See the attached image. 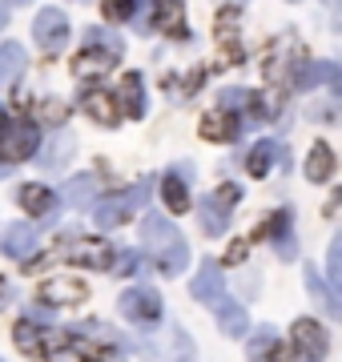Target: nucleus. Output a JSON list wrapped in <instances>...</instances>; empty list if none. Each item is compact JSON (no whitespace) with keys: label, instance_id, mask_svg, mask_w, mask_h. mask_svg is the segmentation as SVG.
Returning a JSON list of instances; mask_svg holds the SVG:
<instances>
[{"label":"nucleus","instance_id":"nucleus-18","mask_svg":"<svg viewBox=\"0 0 342 362\" xmlns=\"http://www.w3.org/2000/svg\"><path fill=\"white\" fill-rule=\"evenodd\" d=\"M330 173H334V149L326 141H314L310 145V157H306V177L314 181V185H322V181H330Z\"/></svg>","mask_w":342,"mask_h":362},{"label":"nucleus","instance_id":"nucleus-29","mask_svg":"<svg viewBox=\"0 0 342 362\" xmlns=\"http://www.w3.org/2000/svg\"><path fill=\"white\" fill-rule=\"evenodd\" d=\"M274 109H278L274 93H254V97H250V121H270Z\"/></svg>","mask_w":342,"mask_h":362},{"label":"nucleus","instance_id":"nucleus-30","mask_svg":"<svg viewBox=\"0 0 342 362\" xmlns=\"http://www.w3.org/2000/svg\"><path fill=\"white\" fill-rule=\"evenodd\" d=\"M322 282H330V286H342V238H334V242H330L326 278H322Z\"/></svg>","mask_w":342,"mask_h":362},{"label":"nucleus","instance_id":"nucleus-35","mask_svg":"<svg viewBox=\"0 0 342 362\" xmlns=\"http://www.w3.org/2000/svg\"><path fill=\"white\" fill-rule=\"evenodd\" d=\"M40 117H45L49 125H65L69 105H65V101H45V105H40Z\"/></svg>","mask_w":342,"mask_h":362},{"label":"nucleus","instance_id":"nucleus-2","mask_svg":"<svg viewBox=\"0 0 342 362\" xmlns=\"http://www.w3.org/2000/svg\"><path fill=\"white\" fill-rule=\"evenodd\" d=\"M145 202H149V181L133 185V189H125V194L105 197V202H97V206H93V221H97L101 230H113V226H121L129 214H137Z\"/></svg>","mask_w":342,"mask_h":362},{"label":"nucleus","instance_id":"nucleus-1","mask_svg":"<svg viewBox=\"0 0 342 362\" xmlns=\"http://www.w3.org/2000/svg\"><path fill=\"white\" fill-rule=\"evenodd\" d=\"M141 358L145 362H198V350L189 342L182 326H165L158 334L141 338Z\"/></svg>","mask_w":342,"mask_h":362},{"label":"nucleus","instance_id":"nucleus-5","mask_svg":"<svg viewBox=\"0 0 342 362\" xmlns=\"http://www.w3.org/2000/svg\"><path fill=\"white\" fill-rule=\"evenodd\" d=\"M117 310L121 318H129V322H158L161 318V298L158 290H149V286H133V290H125V294L117 298Z\"/></svg>","mask_w":342,"mask_h":362},{"label":"nucleus","instance_id":"nucleus-9","mask_svg":"<svg viewBox=\"0 0 342 362\" xmlns=\"http://www.w3.org/2000/svg\"><path fill=\"white\" fill-rule=\"evenodd\" d=\"M65 258L77 262V266H89V270H109L113 266V246L101 242V238H81V242L69 246Z\"/></svg>","mask_w":342,"mask_h":362},{"label":"nucleus","instance_id":"nucleus-6","mask_svg":"<svg viewBox=\"0 0 342 362\" xmlns=\"http://www.w3.org/2000/svg\"><path fill=\"white\" fill-rule=\"evenodd\" d=\"M141 242L149 246V254H153V258H161V254H170V250L185 246V238L177 233V226H173L170 218H161V214H145Z\"/></svg>","mask_w":342,"mask_h":362},{"label":"nucleus","instance_id":"nucleus-14","mask_svg":"<svg viewBox=\"0 0 342 362\" xmlns=\"http://www.w3.org/2000/svg\"><path fill=\"white\" fill-rule=\"evenodd\" d=\"M117 61H121V57H113L109 49L89 45V49H81L77 57H73V73H77V77H101V73H109Z\"/></svg>","mask_w":342,"mask_h":362},{"label":"nucleus","instance_id":"nucleus-26","mask_svg":"<svg viewBox=\"0 0 342 362\" xmlns=\"http://www.w3.org/2000/svg\"><path fill=\"white\" fill-rule=\"evenodd\" d=\"M278 157V145L274 141H258L250 149V157H246V169H250V177H266L270 173V165H274Z\"/></svg>","mask_w":342,"mask_h":362},{"label":"nucleus","instance_id":"nucleus-25","mask_svg":"<svg viewBox=\"0 0 342 362\" xmlns=\"http://www.w3.org/2000/svg\"><path fill=\"white\" fill-rule=\"evenodd\" d=\"M121 109L125 117H141V73H125L121 77Z\"/></svg>","mask_w":342,"mask_h":362},{"label":"nucleus","instance_id":"nucleus-36","mask_svg":"<svg viewBox=\"0 0 342 362\" xmlns=\"http://www.w3.org/2000/svg\"><path fill=\"white\" fill-rule=\"evenodd\" d=\"M278 258H282V262H294V258H298V246H294V238H290V233H282V238H278Z\"/></svg>","mask_w":342,"mask_h":362},{"label":"nucleus","instance_id":"nucleus-20","mask_svg":"<svg viewBox=\"0 0 342 362\" xmlns=\"http://www.w3.org/2000/svg\"><path fill=\"white\" fill-rule=\"evenodd\" d=\"M198 133L206 137V141H234L237 137V121L230 113H206L201 117Z\"/></svg>","mask_w":342,"mask_h":362},{"label":"nucleus","instance_id":"nucleus-34","mask_svg":"<svg viewBox=\"0 0 342 362\" xmlns=\"http://www.w3.org/2000/svg\"><path fill=\"white\" fill-rule=\"evenodd\" d=\"M89 40H97V49H109L113 57H121V37L105 33V28H89Z\"/></svg>","mask_w":342,"mask_h":362},{"label":"nucleus","instance_id":"nucleus-27","mask_svg":"<svg viewBox=\"0 0 342 362\" xmlns=\"http://www.w3.org/2000/svg\"><path fill=\"white\" fill-rule=\"evenodd\" d=\"M306 290H310V298H318V306H322L330 318H338V314H342V306H338V298H334V290H330V286L322 282L314 270L306 274Z\"/></svg>","mask_w":342,"mask_h":362},{"label":"nucleus","instance_id":"nucleus-41","mask_svg":"<svg viewBox=\"0 0 342 362\" xmlns=\"http://www.w3.org/2000/svg\"><path fill=\"white\" fill-rule=\"evenodd\" d=\"M4 125H8V117H4V109H0V129H4Z\"/></svg>","mask_w":342,"mask_h":362},{"label":"nucleus","instance_id":"nucleus-38","mask_svg":"<svg viewBox=\"0 0 342 362\" xmlns=\"http://www.w3.org/2000/svg\"><path fill=\"white\" fill-rule=\"evenodd\" d=\"M133 266H137V258H133V254H125V258H121V262H117V270H121V274H129V270H133Z\"/></svg>","mask_w":342,"mask_h":362},{"label":"nucleus","instance_id":"nucleus-15","mask_svg":"<svg viewBox=\"0 0 342 362\" xmlns=\"http://www.w3.org/2000/svg\"><path fill=\"white\" fill-rule=\"evenodd\" d=\"M33 250H37V230L33 226H8V230L0 233V254H8V258H33Z\"/></svg>","mask_w":342,"mask_h":362},{"label":"nucleus","instance_id":"nucleus-44","mask_svg":"<svg viewBox=\"0 0 342 362\" xmlns=\"http://www.w3.org/2000/svg\"><path fill=\"white\" fill-rule=\"evenodd\" d=\"M254 362H262V358H254Z\"/></svg>","mask_w":342,"mask_h":362},{"label":"nucleus","instance_id":"nucleus-4","mask_svg":"<svg viewBox=\"0 0 342 362\" xmlns=\"http://www.w3.org/2000/svg\"><path fill=\"white\" fill-rule=\"evenodd\" d=\"M290 338H294V362H322L326 358L330 338L314 318H298L294 330H290Z\"/></svg>","mask_w":342,"mask_h":362},{"label":"nucleus","instance_id":"nucleus-3","mask_svg":"<svg viewBox=\"0 0 342 362\" xmlns=\"http://www.w3.org/2000/svg\"><path fill=\"white\" fill-rule=\"evenodd\" d=\"M40 149V133L33 121H8L0 129V161H28Z\"/></svg>","mask_w":342,"mask_h":362},{"label":"nucleus","instance_id":"nucleus-31","mask_svg":"<svg viewBox=\"0 0 342 362\" xmlns=\"http://www.w3.org/2000/svg\"><path fill=\"white\" fill-rule=\"evenodd\" d=\"M189 262V250L185 246H177V250H170V254H161L158 258V266H161V274H182V266Z\"/></svg>","mask_w":342,"mask_h":362},{"label":"nucleus","instance_id":"nucleus-23","mask_svg":"<svg viewBox=\"0 0 342 362\" xmlns=\"http://www.w3.org/2000/svg\"><path fill=\"white\" fill-rule=\"evenodd\" d=\"M161 197H165L170 214H185V209H189V189H185V181L177 177V173L161 177Z\"/></svg>","mask_w":342,"mask_h":362},{"label":"nucleus","instance_id":"nucleus-10","mask_svg":"<svg viewBox=\"0 0 342 362\" xmlns=\"http://www.w3.org/2000/svg\"><path fill=\"white\" fill-rule=\"evenodd\" d=\"M89 298V286L81 278H49L40 286V302H53V306H81Z\"/></svg>","mask_w":342,"mask_h":362},{"label":"nucleus","instance_id":"nucleus-19","mask_svg":"<svg viewBox=\"0 0 342 362\" xmlns=\"http://www.w3.org/2000/svg\"><path fill=\"white\" fill-rule=\"evenodd\" d=\"M81 105H85V113H89L93 121H101V125H117V101H113L105 89H89L85 97H81Z\"/></svg>","mask_w":342,"mask_h":362},{"label":"nucleus","instance_id":"nucleus-7","mask_svg":"<svg viewBox=\"0 0 342 362\" xmlns=\"http://www.w3.org/2000/svg\"><path fill=\"white\" fill-rule=\"evenodd\" d=\"M33 37H37V45L49 52V57L61 52L69 45V16L61 13V8H45V13L33 21Z\"/></svg>","mask_w":342,"mask_h":362},{"label":"nucleus","instance_id":"nucleus-24","mask_svg":"<svg viewBox=\"0 0 342 362\" xmlns=\"http://www.w3.org/2000/svg\"><path fill=\"white\" fill-rule=\"evenodd\" d=\"M25 73V52L20 45H0V85H13Z\"/></svg>","mask_w":342,"mask_h":362},{"label":"nucleus","instance_id":"nucleus-32","mask_svg":"<svg viewBox=\"0 0 342 362\" xmlns=\"http://www.w3.org/2000/svg\"><path fill=\"white\" fill-rule=\"evenodd\" d=\"M274 326H258V330H254V338H250V354H254V358H262V354H266V350H270V346H274Z\"/></svg>","mask_w":342,"mask_h":362},{"label":"nucleus","instance_id":"nucleus-16","mask_svg":"<svg viewBox=\"0 0 342 362\" xmlns=\"http://www.w3.org/2000/svg\"><path fill=\"white\" fill-rule=\"evenodd\" d=\"M213 314H218V326H222L230 338H242V334H246V326H250L246 306L234 302V298H218V302H213Z\"/></svg>","mask_w":342,"mask_h":362},{"label":"nucleus","instance_id":"nucleus-40","mask_svg":"<svg viewBox=\"0 0 342 362\" xmlns=\"http://www.w3.org/2000/svg\"><path fill=\"white\" fill-rule=\"evenodd\" d=\"M4 298H8V282H4V278H0V302H4Z\"/></svg>","mask_w":342,"mask_h":362},{"label":"nucleus","instance_id":"nucleus-43","mask_svg":"<svg viewBox=\"0 0 342 362\" xmlns=\"http://www.w3.org/2000/svg\"><path fill=\"white\" fill-rule=\"evenodd\" d=\"M326 4H334V0H326Z\"/></svg>","mask_w":342,"mask_h":362},{"label":"nucleus","instance_id":"nucleus-33","mask_svg":"<svg viewBox=\"0 0 342 362\" xmlns=\"http://www.w3.org/2000/svg\"><path fill=\"white\" fill-rule=\"evenodd\" d=\"M101 13H105V21H113V25H117V21H129L133 16V0H105Z\"/></svg>","mask_w":342,"mask_h":362},{"label":"nucleus","instance_id":"nucleus-21","mask_svg":"<svg viewBox=\"0 0 342 362\" xmlns=\"http://www.w3.org/2000/svg\"><path fill=\"white\" fill-rule=\"evenodd\" d=\"M158 28L165 37H185V8L182 0H158Z\"/></svg>","mask_w":342,"mask_h":362},{"label":"nucleus","instance_id":"nucleus-22","mask_svg":"<svg viewBox=\"0 0 342 362\" xmlns=\"http://www.w3.org/2000/svg\"><path fill=\"white\" fill-rule=\"evenodd\" d=\"M97 185H101V181L97 177H73V181H65V189H61V202H65V206H89L93 197H97Z\"/></svg>","mask_w":342,"mask_h":362},{"label":"nucleus","instance_id":"nucleus-28","mask_svg":"<svg viewBox=\"0 0 342 362\" xmlns=\"http://www.w3.org/2000/svg\"><path fill=\"white\" fill-rule=\"evenodd\" d=\"M49 149H57V153H45V157H40V165H45V169H61L69 157H73V137H69V133H57Z\"/></svg>","mask_w":342,"mask_h":362},{"label":"nucleus","instance_id":"nucleus-13","mask_svg":"<svg viewBox=\"0 0 342 362\" xmlns=\"http://www.w3.org/2000/svg\"><path fill=\"white\" fill-rule=\"evenodd\" d=\"M237 8H222L218 13V21H213V37L222 40V49H225V61L230 65H237L242 61V45H237Z\"/></svg>","mask_w":342,"mask_h":362},{"label":"nucleus","instance_id":"nucleus-17","mask_svg":"<svg viewBox=\"0 0 342 362\" xmlns=\"http://www.w3.org/2000/svg\"><path fill=\"white\" fill-rule=\"evenodd\" d=\"M16 202L28 209V214H40V218H49L53 221V206H57V197L49 185H20V194H16Z\"/></svg>","mask_w":342,"mask_h":362},{"label":"nucleus","instance_id":"nucleus-42","mask_svg":"<svg viewBox=\"0 0 342 362\" xmlns=\"http://www.w3.org/2000/svg\"><path fill=\"white\" fill-rule=\"evenodd\" d=\"M20 4H28V0H20Z\"/></svg>","mask_w":342,"mask_h":362},{"label":"nucleus","instance_id":"nucleus-12","mask_svg":"<svg viewBox=\"0 0 342 362\" xmlns=\"http://www.w3.org/2000/svg\"><path fill=\"white\" fill-rule=\"evenodd\" d=\"M225 290V278H222V266H213V262H201L198 274H194V282H189V294L198 298V302H218Z\"/></svg>","mask_w":342,"mask_h":362},{"label":"nucleus","instance_id":"nucleus-39","mask_svg":"<svg viewBox=\"0 0 342 362\" xmlns=\"http://www.w3.org/2000/svg\"><path fill=\"white\" fill-rule=\"evenodd\" d=\"M8 25V4H0V28Z\"/></svg>","mask_w":342,"mask_h":362},{"label":"nucleus","instance_id":"nucleus-8","mask_svg":"<svg viewBox=\"0 0 342 362\" xmlns=\"http://www.w3.org/2000/svg\"><path fill=\"white\" fill-rule=\"evenodd\" d=\"M13 338H16V346L25 350V354H33V358H45V354H53V350L65 346V334L61 330H37L33 322H16Z\"/></svg>","mask_w":342,"mask_h":362},{"label":"nucleus","instance_id":"nucleus-11","mask_svg":"<svg viewBox=\"0 0 342 362\" xmlns=\"http://www.w3.org/2000/svg\"><path fill=\"white\" fill-rule=\"evenodd\" d=\"M234 197H237L234 185H222L218 197H206V202H201V230H206V233H225V226H230L225 202H234Z\"/></svg>","mask_w":342,"mask_h":362},{"label":"nucleus","instance_id":"nucleus-37","mask_svg":"<svg viewBox=\"0 0 342 362\" xmlns=\"http://www.w3.org/2000/svg\"><path fill=\"white\" fill-rule=\"evenodd\" d=\"M246 254H250V246H246V242H234V246L225 250V266H237V262H246Z\"/></svg>","mask_w":342,"mask_h":362}]
</instances>
